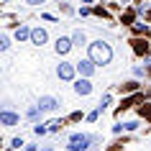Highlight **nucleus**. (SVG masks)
Returning <instances> with one entry per match:
<instances>
[{
	"instance_id": "f8f14e48",
	"label": "nucleus",
	"mask_w": 151,
	"mask_h": 151,
	"mask_svg": "<svg viewBox=\"0 0 151 151\" xmlns=\"http://www.w3.org/2000/svg\"><path fill=\"white\" fill-rule=\"evenodd\" d=\"M41 113H44V110H41L39 105H33V108H28V113H26V115H28V118H31V120H36V118H39V115H41Z\"/></svg>"
},
{
	"instance_id": "2eb2a0df",
	"label": "nucleus",
	"mask_w": 151,
	"mask_h": 151,
	"mask_svg": "<svg viewBox=\"0 0 151 151\" xmlns=\"http://www.w3.org/2000/svg\"><path fill=\"white\" fill-rule=\"evenodd\" d=\"M33 131H36V133H39V136H44V133H46V131H49V128H46V126H41V123H39V126L33 128Z\"/></svg>"
},
{
	"instance_id": "39448f33",
	"label": "nucleus",
	"mask_w": 151,
	"mask_h": 151,
	"mask_svg": "<svg viewBox=\"0 0 151 151\" xmlns=\"http://www.w3.org/2000/svg\"><path fill=\"white\" fill-rule=\"evenodd\" d=\"M39 108H41L44 113H54L56 108H59V100H56V97H51V95H44V97L39 100Z\"/></svg>"
},
{
	"instance_id": "f257e3e1",
	"label": "nucleus",
	"mask_w": 151,
	"mask_h": 151,
	"mask_svg": "<svg viewBox=\"0 0 151 151\" xmlns=\"http://www.w3.org/2000/svg\"><path fill=\"white\" fill-rule=\"evenodd\" d=\"M87 49H90V59L95 64H110V59H113V49H110V44H105V41H92V44H87Z\"/></svg>"
},
{
	"instance_id": "1a4fd4ad",
	"label": "nucleus",
	"mask_w": 151,
	"mask_h": 151,
	"mask_svg": "<svg viewBox=\"0 0 151 151\" xmlns=\"http://www.w3.org/2000/svg\"><path fill=\"white\" fill-rule=\"evenodd\" d=\"M18 120H21V115H16V113H10V110L0 113V123L3 126H18Z\"/></svg>"
},
{
	"instance_id": "b1692460",
	"label": "nucleus",
	"mask_w": 151,
	"mask_h": 151,
	"mask_svg": "<svg viewBox=\"0 0 151 151\" xmlns=\"http://www.w3.org/2000/svg\"><path fill=\"white\" fill-rule=\"evenodd\" d=\"M44 151H51V149H44Z\"/></svg>"
},
{
	"instance_id": "f3484780",
	"label": "nucleus",
	"mask_w": 151,
	"mask_h": 151,
	"mask_svg": "<svg viewBox=\"0 0 151 151\" xmlns=\"http://www.w3.org/2000/svg\"><path fill=\"white\" fill-rule=\"evenodd\" d=\"M21 146H26L23 138H13V149H21Z\"/></svg>"
},
{
	"instance_id": "423d86ee",
	"label": "nucleus",
	"mask_w": 151,
	"mask_h": 151,
	"mask_svg": "<svg viewBox=\"0 0 151 151\" xmlns=\"http://www.w3.org/2000/svg\"><path fill=\"white\" fill-rule=\"evenodd\" d=\"M74 92H77V95H90V92H92V85H90V80H85V77L74 80Z\"/></svg>"
},
{
	"instance_id": "6e6552de",
	"label": "nucleus",
	"mask_w": 151,
	"mask_h": 151,
	"mask_svg": "<svg viewBox=\"0 0 151 151\" xmlns=\"http://www.w3.org/2000/svg\"><path fill=\"white\" fill-rule=\"evenodd\" d=\"M72 46H74V44H72V39H64V36H59L54 49H56V54H62V56H64V54H69V49H72Z\"/></svg>"
},
{
	"instance_id": "7ed1b4c3",
	"label": "nucleus",
	"mask_w": 151,
	"mask_h": 151,
	"mask_svg": "<svg viewBox=\"0 0 151 151\" xmlns=\"http://www.w3.org/2000/svg\"><path fill=\"white\" fill-rule=\"evenodd\" d=\"M74 74H77V64H69V62H62L56 67V77L64 82H72L74 80Z\"/></svg>"
},
{
	"instance_id": "9b49d317",
	"label": "nucleus",
	"mask_w": 151,
	"mask_h": 151,
	"mask_svg": "<svg viewBox=\"0 0 151 151\" xmlns=\"http://www.w3.org/2000/svg\"><path fill=\"white\" fill-rule=\"evenodd\" d=\"M72 44H74V46H85V44H87V36L82 31H74L72 33Z\"/></svg>"
},
{
	"instance_id": "a211bd4d",
	"label": "nucleus",
	"mask_w": 151,
	"mask_h": 151,
	"mask_svg": "<svg viewBox=\"0 0 151 151\" xmlns=\"http://www.w3.org/2000/svg\"><path fill=\"white\" fill-rule=\"evenodd\" d=\"M126 128H128V131H136V128H138V120H131V123H126Z\"/></svg>"
},
{
	"instance_id": "412c9836",
	"label": "nucleus",
	"mask_w": 151,
	"mask_h": 151,
	"mask_svg": "<svg viewBox=\"0 0 151 151\" xmlns=\"http://www.w3.org/2000/svg\"><path fill=\"white\" fill-rule=\"evenodd\" d=\"M26 3H28V5H41L44 0H26Z\"/></svg>"
},
{
	"instance_id": "ddd939ff",
	"label": "nucleus",
	"mask_w": 151,
	"mask_h": 151,
	"mask_svg": "<svg viewBox=\"0 0 151 151\" xmlns=\"http://www.w3.org/2000/svg\"><path fill=\"white\" fill-rule=\"evenodd\" d=\"M133 49L138 51V54H146V51H149V46H146V41H133Z\"/></svg>"
},
{
	"instance_id": "5701e85b",
	"label": "nucleus",
	"mask_w": 151,
	"mask_h": 151,
	"mask_svg": "<svg viewBox=\"0 0 151 151\" xmlns=\"http://www.w3.org/2000/svg\"><path fill=\"white\" fill-rule=\"evenodd\" d=\"M3 3H10V0H3Z\"/></svg>"
},
{
	"instance_id": "6ab92c4d",
	"label": "nucleus",
	"mask_w": 151,
	"mask_h": 151,
	"mask_svg": "<svg viewBox=\"0 0 151 151\" xmlns=\"http://www.w3.org/2000/svg\"><path fill=\"white\" fill-rule=\"evenodd\" d=\"M143 72H146L143 67H133V74H136V77H143Z\"/></svg>"
},
{
	"instance_id": "aec40b11",
	"label": "nucleus",
	"mask_w": 151,
	"mask_h": 151,
	"mask_svg": "<svg viewBox=\"0 0 151 151\" xmlns=\"http://www.w3.org/2000/svg\"><path fill=\"white\" fill-rule=\"evenodd\" d=\"M97 115H100V108H97V110H92V113H90V115H87V120H97Z\"/></svg>"
},
{
	"instance_id": "20e7f679",
	"label": "nucleus",
	"mask_w": 151,
	"mask_h": 151,
	"mask_svg": "<svg viewBox=\"0 0 151 151\" xmlns=\"http://www.w3.org/2000/svg\"><path fill=\"white\" fill-rule=\"evenodd\" d=\"M95 67H97V64L92 62L90 56H87V59H80V62H77V72H80L82 77H85V80H87V77H92V72H95Z\"/></svg>"
},
{
	"instance_id": "f03ea898",
	"label": "nucleus",
	"mask_w": 151,
	"mask_h": 151,
	"mask_svg": "<svg viewBox=\"0 0 151 151\" xmlns=\"http://www.w3.org/2000/svg\"><path fill=\"white\" fill-rule=\"evenodd\" d=\"M90 143H97V136H90V133H72L69 136V151H90L92 146Z\"/></svg>"
},
{
	"instance_id": "9d476101",
	"label": "nucleus",
	"mask_w": 151,
	"mask_h": 151,
	"mask_svg": "<svg viewBox=\"0 0 151 151\" xmlns=\"http://www.w3.org/2000/svg\"><path fill=\"white\" fill-rule=\"evenodd\" d=\"M31 31H33V28L18 26V28H16V39H18V41H26V39H31Z\"/></svg>"
},
{
	"instance_id": "0eeeda50",
	"label": "nucleus",
	"mask_w": 151,
	"mask_h": 151,
	"mask_svg": "<svg viewBox=\"0 0 151 151\" xmlns=\"http://www.w3.org/2000/svg\"><path fill=\"white\" fill-rule=\"evenodd\" d=\"M49 41V33L44 31V28H33L31 31V44H36V46H44Z\"/></svg>"
},
{
	"instance_id": "dca6fc26",
	"label": "nucleus",
	"mask_w": 151,
	"mask_h": 151,
	"mask_svg": "<svg viewBox=\"0 0 151 151\" xmlns=\"http://www.w3.org/2000/svg\"><path fill=\"white\" fill-rule=\"evenodd\" d=\"M49 128H51V131H59V128H62V123H59V120H51V123H49Z\"/></svg>"
},
{
	"instance_id": "4468645a",
	"label": "nucleus",
	"mask_w": 151,
	"mask_h": 151,
	"mask_svg": "<svg viewBox=\"0 0 151 151\" xmlns=\"http://www.w3.org/2000/svg\"><path fill=\"white\" fill-rule=\"evenodd\" d=\"M8 46H10V39H8V36H3V39H0V49L5 51V49H8Z\"/></svg>"
},
{
	"instance_id": "4be33fe9",
	"label": "nucleus",
	"mask_w": 151,
	"mask_h": 151,
	"mask_svg": "<svg viewBox=\"0 0 151 151\" xmlns=\"http://www.w3.org/2000/svg\"><path fill=\"white\" fill-rule=\"evenodd\" d=\"M82 3H92V0H82Z\"/></svg>"
}]
</instances>
